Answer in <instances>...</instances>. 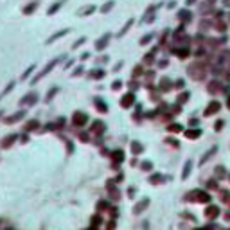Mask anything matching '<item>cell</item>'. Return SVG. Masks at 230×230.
<instances>
[{
  "instance_id": "obj_1",
  "label": "cell",
  "mask_w": 230,
  "mask_h": 230,
  "mask_svg": "<svg viewBox=\"0 0 230 230\" xmlns=\"http://www.w3.org/2000/svg\"><path fill=\"white\" fill-rule=\"evenodd\" d=\"M65 58H67V56H65V54H61L60 58H54L52 61H49V63H47V65H45V67L42 68V70H40V74H36V76L32 77V83H38V81H40L42 77H45V76H47V74L51 72V70H52V68L56 67V65H58V63H61L63 60H65Z\"/></svg>"
},
{
  "instance_id": "obj_2",
  "label": "cell",
  "mask_w": 230,
  "mask_h": 230,
  "mask_svg": "<svg viewBox=\"0 0 230 230\" xmlns=\"http://www.w3.org/2000/svg\"><path fill=\"white\" fill-rule=\"evenodd\" d=\"M189 74H191V77L196 79V81L203 79V77H205V68H203L201 61H194V63H192V65L189 67Z\"/></svg>"
},
{
  "instance_id": "obj_3",
  "label": "cell",
  "mask_w": 230,
  "mask_h": 230,
  "mask_svg": "<svg viewBox=\"0 0 230 230\" xmlns=\"http://www.w3.org/2000/svg\"><path fill=\"white\" fill-rule=\"evenodd\" d=\"M36 101H38V94H36V92H29V94H25L20 99V105L22 106H32V105H36Z\"/></svg>"
},
{
  "instance_id": "obj_4",
  "label": "cell",
  "mask_w": 230,
  "mask_h": 230,
  "mask_svg": "<svg viewBox=\"0 0 230 230\" xmlns=\"http://www.w3.org/2000/svg\"><path fill=\"white\" fill-rule=\"evenodd\" d=\"M86 121H88V115L83 113V112H76L72 115V124L74 126H83L86 124Z\"/></svg>"
},
{
  "instance_id": "obj_5",
  "label": "cell",
  "mask_w": 230,
  "mask_h": 230,
  "mask_svg": "<svg viewBox=\"0 0 230 230\" xmlns=\"http://www.w3.org/2000/svg\"><path fill=\"white\" fill-rule=\"evenodd\" d=\"M110 38H112V34H110V32L103 34V38H99V40L95 42V51H105L106 47H108V42H110Z\"/></svg>"
},
{
  "instance_id": "obj_6",
  "label": "cell",
  "mask_w": 230,
  "mask_h": 230,
  "mask_svg": "<svg viewBox=\"0 0 230 230\" xmlns=\"http://www.w3.org/2000/svg\"><path fill=\"white\" fill-rule=\"evenodd\" d=\"M220 108H221V105L218 103V101H210V103H209V106L205 108L203 115H205V117H210V115L218 113V112H220Z\"/></svg>"
},
{
  "instance_id": "obj_7",
  "label": "cell",
  "mask_w": 230,
  "mask_h": 230,
  "mask_svg": "<svg viewBox=\"0 0 230 230\" xmlns=\"http://www.w3.org/2000/svg\"><path fill=\"white\" fill-rule=\"evenodd\" d=\"M133 103H135V95L133 94H126L122 99H121V106L122 108H129V106H133Z\"/></svg>"
},
{
  "instance_id": "obj_8",
  "label": "cell",
  "mask_w": 230,
  "mask_h": 230,
  "mask_svg": "<svg viewBox=\"0 0 230 230\" xmlns=\"http://www.w3.org/2000/svg\"><path fill=\"white\" fill-rule=\"evenodd\" d=\"M191 196H196V201H203V203H207V201H210V196L207 194V192H201V191H194V192H191Z\"/></svg>"
},
{
  "instance_id": "obj_9",
  "label": "cell",
  "mask_w": 230,
  "mask_h": 230,
  "mask_svg": "<svg viewBox=\"0 0 230 230\" xmlns=\"http://www.w3.org/2000/svg\"><path fill=\"white\" fill-rule=\"evenodd\" d=\"M68 31H70V29H61L60 32H54L52 36H51V38L47 40V45H51V43H54L56 40H60V38H63L65 34H68Z\"/></svg>"
},
{
  "instance_id": "obj_10",
  "label": "cell",
  "mask_w": 230,
  "mask_h": 230,
  "mask_svg": "<svg viewBox=\"0 0 230 230\" xmlns=\"http://www.w3.org/2000/svg\"><path fill=\"white\" fill-rule=\"evenodd\" d=\"M95 11V6H84V7H81V9L77 11V16H88V14H92Z\"/></svg>"
},
{
  "instance_id": "obj_11",
  "label": "cell",
  "mask_w": 230,
  "mask_h": 230,
  "mask_svg": "<svg viewBox=\"0 0 230 230\" xmlns=\"http://www.w3.org/2000/svg\"><path fill=\"white\" fill-rule=\"evenodd\" d=\"M191 16H192V14H191V11H189V9H180V11H178V18L182 20V23L191 22Z\"/></svg>"
},
{
  "instance_id": "obj_12",
  "label": "cell",
  "mask_w": 230,
  "mask_h": 230,
  "mask_svg": "<svg viewBox=\"0 0 230 230\" xmlns=\"http://www.w3.org/2000/svg\"><path fill=\"white\" fill-rule=\"evenodd\" d=\"M23 115H25V112H18V113L11 115V117H6V119H4V122H6V124H11V122H18V121H20Z\"/></svg>"
},
{
  "instance_id": "obj_13",
  "label": "cell",
  "mask_w": 230,
  "mask_h": 230,
  "mask_svg": "<svg viewBox=\"0 0 230 230\" xmlns=\"http://www.w3.org/2000/svg\"><path fill=\"white\" fill-rule=\"evenodd\" d=\"M63 2H65V0H58V2H54L52 6H51V7H49V11H47V14H49V16H52L54 13H58V11L61 9Z\"/></svg>"
},
{
  "instance_id": "obj_14",
  "label": "cell",
  "mask_w": 230,
  "mask_h": 230,
  "mask_svg": "<svg viewBox=\"0 0 230 230\" xmlns=\"http://www.w3.org/2000/svg\"><path fill=\"white\" fill-rule=\"evenodd\" d=\"M105 76H106V74H105V70H103V68H94L92 72L88 74V77H90V79H103Z\"/></svg>"
},
{
  "instance_id": "obj_15",
  "label": "cell",
  "mask_w": 230,
  "mask_h": 230,
  "mask_svg": "<svg viewBox=\"0 0 230 230\" xmlns=\"http://www.w3.org/2000/svg\"><path fill=\"white\" fill-rule=\"evenodd\" d=\"M221 92V83L220 81H210L209 83V94H218Z\"/></svg>"
},
{
  "instance_id": "obj_16",
  "label": "cell",
  "mask_w": 230,
  "mask_h": 230,
  "mask_svg": "<svg viewBox=\"0 0 230 230\" xmlns=\"http://www.w3.org/2000/svg\"><path fill=\"white\" fill-rule=\"evenodd\" d=\"M169 88H173V83H171V79H169V77H162V79H160V90L167 92Z\"/></svg>"
},
{
  "instance_id": "obj_17",
  "label": "cell",
  "mask_w": 230,
  "mask_h": 230,
  "mask_svg": "<svg viewBox=\"0 0 230 230\" xmlns=\"http://www.w3.org/2000/svg\"><path fill=\"white\" fill-rule=\"evenodd\" d=\"M16 138H18V137L14 135V133H13V135H7L6 138H4V140H2V147H4V149H7V147H9L11 144H13V142L16 140Z\"/></svg>"
},
{
  "instance_id": "obj_18",
  "label": "cell",
  "mask_w": 230,
  "mask_h": 230,
  "mask_svg": "<svg viewBox=\"0 0 230 230\" xmlns=\"http://www.w3.org/2000/svg\"><path fill=\"white\" fill-rule=\"evenodd\" d=\"M216 151H218V146L210 147L209 151H207V153H205V155H203V157H201V160H199V166H201V164H205V162H207V160H209V158L212 157V155H214V153H216Z\"/></svg>"
},
{
  "instance_id": "obj_19",
  "label": "cell",
  "mask_w": 230,
  "mask_h": 230,
  "mask_svg": "<svg viewBox=\"0 0 230 230\" xmlns=\"http://www.w3.org/2000/svg\"><path fill=\"white\" fill-rule=\"evenodd\" d=\"M131 25H133V18H129V20H128V22H126V23H124V25H122V29H121V31L117 32V38H121V36H124L126 32H128V29H129Z\"/></svg>"
},
{
  "instance_id": "obj_20",
  "label": "cell",
  "mask_w": 230,
  "mask_h": 230,
  "mask_svg": "<svg viewBox=\"0 0 230 230\" xmlns=\"http://www.w3.org/2000/svg\"><path fill=\"white\" fill-rule=\"evenodd\" d=\"M218 214H220V209H218V207H214V205H212V207H209V209H207V212H205V216H207V218H210V220H212V218H218Z\"/></svg>"
},
{
  "instance_id": "obj_21",
  "label": "cell",
  "mask_w": 230,
  "mask_h": 230,
  "mask_svg": "<svg viewBox=\"0 0 230 230\" xmlns=\"http://www.w3.org/2000/svg\"><path fill=\"white\" fill-rule=\"evenodd\" d=\"M113 6H115V0H108L106 4H103V6H101V9H99V11H101L103 14H105V13H110Z\"/></svg>"
},
{
  "instance_id": "obj_22",
  "label": "cell",
  "mask_w": 230,
  "mask_h": 230,
  "mask_svg": "<svg viewBox=\"0 0 230 230\" xmlns=\"http://www.w3.org/2000/svg\"><path fill=\"white\" fill-rule=\"evenodd\" d=\"M92 131H94V133H97V135H99V133H103V131H105V124H103L101 121H95L94 126H92Z\"/></svg>"
},
{
  "instance_id": "obj_23",
  "label": "cell",
  "mask_w": 230,
  "mask_h": 230,
  "mask_svg": "<svg viewBox=\"0 0 230 230\" xmlns=\"http://www.w3.org/2000/svg\"><path fill=\"white\" fill-rule=\"evenodd\" d=\"M173 52L180 56V58H187L189 56V47H182V49H173Z\"/></svg>"
},
{
  "instance_id": "obj_24",
  "label": "cell",
  "mask_w": 230,
  "mask_h": 230,
  "mask_svg": "<svg viewBox=\"0 0 230 230\" xmlns=\"http://www.w3.org/2000/svg\"><path fill=\"white\" fill-rule=\"evenodd\" d=\"M38 7V0H34L32 4H29V6H25L23 7V14H31V13H34V9Z\"/></svg>"
},
{
  "instance_id": "obj_25",
  "label": "cell",
  "mask_w": 230,
  "mask_h": 230,
  "mask_svg": "<svg viewBox=\"0 0 230 230\" xmlns=\"http://www.w3.org/2000/svg\"><path fill=\"white\" fill-rule=\"evenodd\" d=\"M199 135H201V129H187V131H185V137H187V138H198Z\"/></svg>"
},
{
  "instance_id": "obj_26",
  "label": "cell",
  "mask_w": 230,
  "mask_h": 230,
  "mask_svg": "<svg viewBox=\"0 0 230 230\" xmlns=\"http://www.w3.org/2000/svg\"><path fill=\"white\" fill-rule=\"evenodd\" d=\"M189 97H191V92H182V94L178 95L176 103H178V105H183L185 101H189Z\"/></svg>"
},
{
  "instance_id": "obj_27",
  "label": "cell",
  "mask_w": 230,
  "mask_h": 230,
  "mask_svg": "<svg viewBox=\"0 0 230 230\" xmlns=\"http://www.w3.org/2000/svg\"><path fill=\"white\" fill-rule=\"evenodd\" d=\"M95 108H97L99 112H108V106L105 105L103 99H95Z\"/></svg>"
},
{
  "instance_id": "obj_28",
  "label": "cell",
  "mask_w": 230,
  "mask_h": 230,
  "mask_svg": "<svg viewBox=\"0 0 230 230\" xmlns=\"http://www.w3.org/2000/svg\"><path fill=\"white\" fill-rule=\"evenodd\" d=\"M191 167H192V162H191V160H187V164L183 166V173H182V178H183V180L189 176V173H191Z\"/></svg>"
},
{
  "instance_id": "obj_29",
  "label": "cell",
  "mask_w": 230,
  "mask_h": 230,
  "mask_svg": "<svg viewBox=\"0 0 230 230\" xmlns=\"http://www.w3.org/2000/svg\"><path fill=\"white\" fill-rule=\"evenodd\" d=\"M147 203H149L147 199H144V201H140V203L137 205L135 209H133V212H135V214H138V212H140V210H142V209H146V207H147Z\"/></svg>"
},
{
  "instance_id": "obj_30",
  "label": "cell",
  "mask_w": 230,
  "mask_h": 230,
  "mask_svg": "<svg viewBox=\"0 0 230 230\" xmlns=\"http://www.w3.org/2000/svg\"><path fill=\"white\" fill-rule=\"evenodd\" d=\"M84 42H86V36H81L79 40H76V42L72 43V49H79V47H81Z\"/></svg>"
},
{
  "instance_id": "obj_31",
  "label": "cell",
  "mask_w": 230,
  "mask_h": 230,
  "mask_svg": "<svg viewBox=\"0 0 230 230\" xmlns=\"http://www.w3.org/2000/svg\"><path fill=\"white\" fill-rule=\"evenodd\" d=\"M153 36H155V34H146V36H142V38H140V45H147V43L153 40Z\"/></svg>"
},
{
  "instance_id": "obj_32",
  "label": "cell",
  "mask_w": 230,
  "mask_h": 230,
  "mask_svg": "<svg viewBox=\"0 0 230 230\" xmlns=\"http://www.w3.org/2000/svg\"><path fill=\"white\" fill-rule=\"evenodd\" d=\"M38 121H31V122H27V126H25V131H31V129H36L38 128Z\"/></svg>"
},
{
  "instance_id": "obj_33",
  "label": "cell",
  "mask_w": 230,
  "mask_h": 230,
  "mask_svg": "<svg viewBox=\"0 0 230 230\" xmlns=\"http://www.w3.org/2000/svg\"><path fill=\"white\" fill-rule=\"evenodd\" d=\"M34 68H36L34 65H31L29 68H25V72L22 74V79H27V77H29V76H31V74H32V70H34Z\"/></svg>"
},
{
  "instance_id": "obj_34",
  "label": "cell",
  "mask_w": 230,
  "mask_h": 230,
  "mask_svg": "<svg viewBox=\"0 0 230 230\" xmlns=\"http://www.w3.org/2000/svg\"><path fill=\"white\" fill-rule=\"evenodd\" d=\"M13 88H14V81H9V84H7V86L4 88V92H2V97H4V95H7Z\"/></svg>"
},
{
  "instance_id": "obj_35",
  "label": "cell",
  "mask_w": 230,
  "mask_h": 230,
  "mask_svg": "<svg viewBox=\"0 0 230 230\" xmlns=\"http://www.w3.org/2000/svg\"><path fill=\"white\" fill-rule=\"evenodd\" d=\"M113 160L122 162V160H124V153H122V151H115V153H113Z\"/></svg>"
},
{
  "instance_id": "obj_36",
  "label": "cell",
  "mask_w": 230,
  "mask_h": 230,
  "mask_svg": "<svg viewBox=\"0 0 230 230\" xmlns=\"http://www.w3.org/2000/svg\"><path fill=\"white\" fill-rule=\"evenodd\" d=\"M131 149H133V153H140V151H142L144 147L140 146L138 142H131Z\"/></svg>"
},
{
  "instance_id": "obj_37",
  "label": "cell",
  "mask_w": 230,
  "mask_h": 230,
  "mask_svg": "<svg viewBox=\"0 0 230 230\" xmlns=\"http://www.w3.org/2000/svg\"><path fill=\"white\" fill-rule=\"evenodd\" d=\"M157 18V14H147V18H142V23H151V22H155Z\"/></svg>"
},
{
  "instance_id": "obj_38",
  "label": "cell",
  "mask_w": 230,
  "mask_h": 230,
  "mask_svg": "<svg viewBox=\"0 0 230 230\" xmlns=\"http://www.w3.org/2000/svg\"><path fill=\"white\" fill-rule=\"evenodd\" d=\"M56 94H58V86H52V90H51V92L47 94V101H51V99H52Z\"/></svg>"
},
{
  "instance_id": "obj_39",
  "label": "cell",
  "mask_w": 230,
  "mask_h": 230,
  "mask_svg": "<svg viewBox=\"0 0 230 230\" xmlns=\"http://www.w3.org/2000/svg\"><path fill=\"white\" fill-rule=\"evenodd\" d=\"M122 86V81H119V79H115L113 83H112V90H119Z\"/></svg>"
},
{
  "instance_id": "obj_40",
  "label": "cell",
  "mask_w": 230,
  "mask_h": 230,
  "mask_svg": "<svg viewBox=\"0 0 230 230\" xmlns=\"http://www.w3.org/2000/svg\"><path fill=\"white\" fill-rule=\"evenodd\" d=\"M180 129H182L180 124H171L169 126V131H173V133H176V131H180Z\"/></svg>"
},
{
  "instance_id": "obj_41",
  "label": "cell",
  "mask_w": 230,
  "mask_h": 230,
  "mask_svg": "<svg viewBox=\"0 0 230 230\" xmlns=\"http://www.w3.org/2000/svg\"><path fill=\"white\" fill-rule=\"evenodd\" d=\"M144 63H146V65H151V63H153V52H149L146 58H144Z\"/></svg>"
},
{
  "instance_id": "obj_42",
  "label": "cell",
  "mask_w": 230,
  "mask_h": 230,
  "mask_svg": "<svg viewBox=\"0 0 230 230\" xmlns=\"http://www.w3.org/2000/svg\"><path fill=\"white\" fill-rule=\"evenodd\" d=\"M140 74H142V67L138 65V67H135V70H133V77H138Z\"/></svg>"
},
{
  "instance_id": "obj_43",
  "label": "cell",
  "mask_w": 230,
  "mask_h": 230,
  "mask_svg": "<svg viewBox=\"0 0 230 230\" xmlns=\"http://www.w3.org/2000/svg\"><path fill=\"white\" fill-rule=\"evenodd\" d=\"M81 72H83V67H77V68L72 72V76H74V77H77V76H81Z\"/></svg>"
},
{
  "instance_id": "obj_44",
  "label": "cell",
  "mask_w": 230,
  "mask_h": 230,
  "mask_svg": "<svg viewBox=\"0 0 230 230\" xmlns=\"http://www.w3.org/2000/svg\"><path fill=\"white\" fill-rule=\"evenodd\" d=\"M160 180H162V176H160V175H155V176H151L149 182H151V183H157V182H160Z\"/></svg>"
},
{
  "instance_id": "obj_45",
  "label": "cell",
  "mask_w": 230,
  "mask_h": 230,
  "mask_svg": "<svg viewBox=\"0 0 230 230\" xmlns=\"http://www.w3.org/2000/svg\"><path fill=\"white\" fill-rule=\"evenodd\" d=\"M151 167H153V166H151V162H144V164H142V169H144V171H149Z\"/></svg>"
},
{
  "instance_id": "obj_46",
  "label": "cell",
  "mask_w": 230,
  "mask_h": 230,
  "mask_svg": "<svg viewBox=\"0 0 230 230\" xmlns=\"http://www.w3.org/2000/svg\"><path fill=\"white\" fill-rule=\"evenodd\" d=\"M176 7V2L175 0H169V4H167V9H175Z\"/></svg>"
},
{
  "instance_id": "obj_47",
  "label": "cell",
  "mask_w": 230,
  "mask_h": 230,
  "mask_svg": "<svg viewBox=\"0 0 230 230\" xmlns=\"http://www.w3.org/2000/svg\"><path fill=\"white\" fill-rule=\"evenodd\" d=\"M218 176H225V169L223 167H218Z\"/></svg>"
},
{
  "instance_id": "obj_48",
  "label": "cell",
  "mask_w": 230,
  "mask_h": 230,
  "mask_svg": "<svg viewBox=\"0 0 230 230\" xmlns=\"http://www.w3.org/2000/svg\"><path fill=\"white\" fill-rule=\"evenodd\" d=\"M88 58H90V52H83V54H81V60H83V61H84V60H88Z\"/></svg>"
},
{
  "instance_id": "obj_49",
  "label": "cell",
  "mask_w": 230,
  "mask_h": 230,
  "mask_svg": "<svg viewBox=\"0 0 230 230\" xmlns=\"http://www.w3.org/2000/svg\"><path fill=\"white\" fill-rule=\"evenodd\" d=\"M158 67H160V68H164V67H167V60H164V61H160V63H158Z\"/></svg>"
},
{
  "instance_id": "obj_50",
  "label": "cell",
  "mask_w": 230,
  "mask_h": 230,
  "mask_svg": "<svg viewBox=\"0 0 230 230\" xmlns=\"http://www.w3.org/2000/svg\"><path fill=\"white\" fill-rule=\"evenodd\" d=\"M72 65H74V60H72V61H67V63H65V68H70Z\"/></svg>"
},
{
  "instance_id": "obj_51",
  "label": "cell",
  "mask_w": 230,
  "mask_h": 230,
  "mask_svg": "<svg viewBox=\"0 0 230 230\" xmlns=\"http://www.w3.org/2000/svg\"><path fill=\"white\" fill-rule=\"evenodd\" d=\"M214 128H216V129H221V128H223V121H220V122L214 126Z\"/></svg>"
},
{
  "instance_id": "obj_52",
  "label": "cell",
  "mask_w": 230,
  "mask_h": 230,
  "mask_svg": "<svg viewBox=\"0 0 230 230\" xmlns=\"http://www.w3.org/2000/svg\"><path fill=\"white\" fill-rule=\"evenodd\" d=\"M192 4H196V0H185V6H192Z\"/></svg>"
},
{
  "instance_id": "obj_53",
  "label": "cell",
  "mask_w": 230,
  "mask_h": 230,
  "mask_svg": "<svg viewBox=\"0 0 230 230\" xmlns=\"http://www.w3.org/2000/svg\"><path fill=\"white\" fill-rule=\"evenodd\" d=\"M223 6H225V7H230V0H223Z\"/></svg>"
},
{
  "instance_id": "obj_54",
  "label": "cell",
  "mask_w": 230,
  "mask_h": 230,
  "mask_svg": "<svg viewBox=\"0 0 230 230\" xmlns=\"http://www.w3.org/2000/svg\"><path fill=\"white\" fill-rule=\"evenodd\" d=\"M176 86H178V88H182V86H183V81H182V79H180V81H176Z\"/></svg>"
},
{
  "instance_id": "obj_55",
  "label": "cell",
  "mask_w": 230,
  "mask_h": 230,
  "mask_svg": "<svg viewBox=\"0 0 230 230\" xmlns=\"http://www.w3.org/2000/svg\"><path fill=\"white\" fill-rule=\"evenodd\" d=\"M216 2H218V0H207V4H209V6H212V4H216Z\"/></svg>"
},
{
  "instance_id": "obj_56",
  "label": "cell",
  "mask_w": 230,
  "mask_h": 230,
  "mask_svg": "<svg viewBox=\"0 0 230 230\" xmlns=\"http://www.w3.org/2000/svg\"><path fill=\"white\" fill-rule=\"evenodd\" d=\"M227 106H228V110H230V95H228V99H227Z\"/></svg>"
},
{
  "instance_id": "obj_57",
  "label": "cell",
  "mask_w": 230,
  "mask_h": 230,
  "mask_svg": "<svg viewBox=\"0 0 230 230\" xmlns=\"http://www.w3.org/2000/svg\"><path fill=\"white\" fill-rule=\"evenodd\" d=\"M228 22H230V18H228Z\"/></svg>"
}]
</instances>
